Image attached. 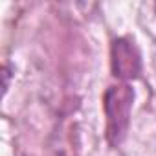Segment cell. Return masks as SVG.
Instances as JSON below:
<instances>
[{"label": "cell", "mask_w": 156, "mask_h": 156, "mask_svg": "<svg viewBox=\"0 0 156 156\" xmlns=\"http://www.w3.org/2000/svg\"><path fill=\"white\" fill-rule=\"evenodd\" d=\"M132 103H134V90L125 83L108 87L103 96V110L107 118V140L112 147H118L127 136Z\"/></svg>", "instance_id": "6da1fadb"}, {"label": "cell", "mask_w": 156, "mask_h": 156, "mask_svg": "<svg viewBox=\"0 0 156 156\" xmlns=\"http://www.w3.org/2000/svg\"><path fill=\"white\" fill-rule=\"evenodd\" d=\"M110 66H112V75L121 81L136 79L141 72V57L134 41L127 37H119L112 42Z\"/></svg>", "instance_id": "7a4b0ae2"}]
</instances>
